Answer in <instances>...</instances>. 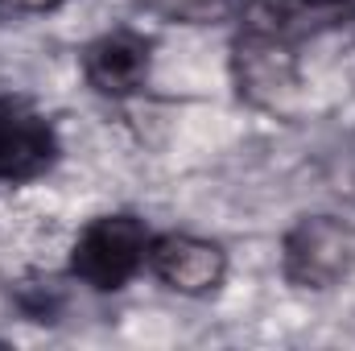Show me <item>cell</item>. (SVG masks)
<instances>
[{"label": "cell", "mask_w": 355, "mask_h": 351, "mask_svg": "<svg viewBox=\"0 0 355 351\" xmlns=\"http://www.w3.org/2000/svg\"><path fill=\"white\" fill-rule=\"evenodd\" d=\"M153 228L132 211H107L79 228L71 244V277L95 293H120L149 268Z\"/></svg>", "instance_id": "cell-1"}, {"label": "cell", "mask_w": 355, "mask_h": 351, "mask_svg": "<svg viewBox=\"0 0 355 351\" xmlns=\"http://www.w3.org/2000/svg\"><path fill=\"white\" fill-rule=\"evenodd\" d=\"M277 261L293 289L331 293L355 273V228L327 211L302 215L285 228Z\"/></svg>", "instance_id": "cell-2"}, {"label": "cell", "mask_w": 355, "mask_h": 351, "mask_svg": "<svg viewBox=\"0 0 355 351\" xmlns=\"http://www.w3.org/2000/svg\"><path fill=\"white\" fill-rule=\"evenodd\" d=\"M232 83L240 99H248L252 108H268V112L285 108L302 83L293 42L257 25H244L232 42Z\"/></svg>", "instance_id": "cell-3"}, {"label": "cell", "mask_w": 355, "mask_h": 351, "mask_svg": "<svg viewBox=\"0 0 355 351\" xmlns=\"http://www.w3.org/2000/svg\"><path fill=\"white\" fill-rule=\"evenodd\" d=\"M62 153L54 120L21 99V95H0V186H25L54 170Z\"/></svg>", "instance_id": "cell-4"}, {"label": "cell", "mask_w": 355, "mask_h": 351, "mask_svg": "<svg viewBox=\"0 0 355 351\" xmlns=\"http://www.w3.org/2000/svg\"><path fill=\"white\" fill-rule=\"evenodd\" d=\"M149 273L178 298H211L227 281V248L198 232H153Z\"/></svg>", "instance_id": "cell-5"}, {"label": "cell", "mask_w": 355, "mask_h": 351, "mask_svg": "<svg viewBox=\"0 0 355 351\" xmlns=\"http://www.w3.org/2000/svg\"><path fill=\"white\" fill-rule=\"evenodd\" d=\"M79 71H83V79H87V87L95 95H103V99H132L153 79V42L145 33L128 29V25L103 29L83 46Z\"/></svg>", "instance_id": "cell-6"}, {"label": "cell", "mask_w": 355, "mask_h": 351, "mask_svg": "<svg viewBox=\"0 0 355 351\" xmlns=\"http://www.w3.org/2000/svg\"><path fill=\"white\" fill-rule=\"evenodd\" d=\"M62 4L67 0H4V8H17V12H54Z\"/></svg>", "instance_id": "cell-7"}, {"label": "cell", "mask_w": 355, "mask_h": 351, "mask_svg": "<svg viewBox=\"0 0 355 351\" xmlns=\"http://www.w3.org/2000/svg\"><path fill=\"white\" fill-rule=\"evenodd\" d=\"M0 12H4V0H0Z\"/></svg>", "instance_id": "cell-8"}]
</instances>
